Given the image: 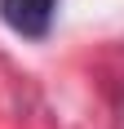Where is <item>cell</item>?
Listing matches in <instances>:
<instances>
[{
  "label": "cell",
  "instance_id": "6da1fadb",
  "mask_svg": "<svg viewBox=\"0 0 124 129\" xmlns=\"http://www.w3.org/2000/svg\"><path fill=\"white\" fill-rule=\"evenodd\" d=\"M58 5L62 0H0V18H5L9 31H18V36L44 40L49 27H53V18H58Z\"/></svg>",
  "mask_w": 124,
  "mask_h": 129
}]
</instances>
